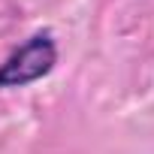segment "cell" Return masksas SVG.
<instances>
[{"instance_id":"obj_1","label":"cell","mask_w":154,"mask_h":154,"mask_svg":"<svg viewBox=\"0 0 154 154\" xmlns=\"http://www.w3.org/2000/svg\"><path fill=\"white\" fill-rule=\"evenodd\" d=\"M54 42L48 36H33L24 48H18L3 66H0V88L27 85L39 75H45L54 63Z\"/></svg>"}]
</instances>
